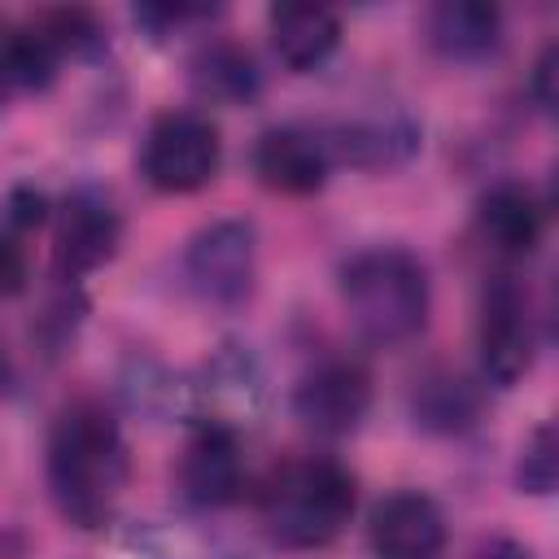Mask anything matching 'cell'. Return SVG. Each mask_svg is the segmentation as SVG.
Returning <instances> with one entry per match:
<instances>
[{
	"mask_svg": "<svg viewBox=\"0 0 559 559\" xmlns=\"http://www.w3.org/2000/svg\"><path fill=\"white\" fill-rule=\"evenodd\" d=\"M480 376L493 389H511L528 376L537 354V319L524 280L493 275L480 293V323H476Z\"/></svg>",
	"mask_w": 559,
	"mask_h": 559,
	"instance_id": "cell-6",
	"label": "cell"
},
{
	"mask_svg": "<svg viewBox=\"0 0 559 559\" xmlns=\"http://www.w3.org/2000/svg\"><path fill=\"white\" fill-rule=\"evenodd\" d=\"M201 17H210V9H192V4H144V9H135V22L148 26L157 39L188 26V22H201Z\"/></svg>",
	"mask_w": 559,
	"mask_h": 559,
	"instance_id": "cell-22",
	"label": "cell"
},
{
	"mask_svg": "<svg viewBox=\"0 0 559 559\" xmlns=\"http://www.w3.org/2000/svg\"><path fill=\"white\" fill-rule=\"evenodd\" d=\"M411 415L428 432H463L480 415V393L459 371H428L411 389Z\"/></svg>",
	"mask_w": 559,
	"mask_h": 559,
	"instance_id": "cell-17",
	"label": "cell"
},
{
	"mask_svg": "<svg viewBox=\"0 0 559 559\" xmlns=\"http://www.w3.org/2000/svg\"><path fill=\"white\" fill-rule=\"evenodd\" d=\"M476 231L502 258H528L542 245L546 210L528 183L502 179L476 201Z\"/></svg>",
	"mask_w": 559,
	"mask_h": 559,
	"instance_id": "cell-12",
	"label": "cell"
},
{
	"mask_svg": "<svg viewBox=\"0 0 559 559\" xmlns=\"http://www.w3.org/2000/svg\"><path fill=\"white\" fill-rule=\"evenodd\" d=\"M515 485H520V493H533V498L555 493V485H559V437H555V424H537L528 432V441L520 445Z\"/></svg>",
	"mask_w": 559,
	"mask_h": 559,
	"instance_id": "cell-20",
	"label": "cell"
},
{
	"mask_svg": "<svg viewBox=\"0 0 559 559\" xmlns=\"http://www.w3.org/2000/svg\"><path fill=\"white\" fill-rule=\"evenodd\" d=\"M188 74H192V87L214 105H249L262 92V70H258L253 52L240 48L236 39L201 44Z\"/></svg>",
	"mask_w": 559,
	"mask_h": 559,
	"instance_id": "cell-16",
	"label": "cell"
},
{
	"mask_svg": "<svg viewBox=\"0 0 559 559\" xmlns=\"http://www.w3.org/2000/svg\"><path fill=\"white\" fill-rule=\"evenodd\" d=\"M9 380V358H4V345H0V384Z\"/></svg>",
	"mask_w": 559,
	"mask_h": 559,
	"instance_id": "cell-28",
	"label": "cell"
},
{
	"mask_svg": "<svg viewBox=\"0 0 559 559\" xmlns=\"http://www.w3.org/2000/svg\"><path fill=\"white\" fill-rule=\"evenodd\" d=\"M341 301L362 341L393 349L424 332L428 323V271L402 245H376L341 266Z\"/></svg>",
	"mask_w": 559,
	"mask_h": 559,
	"instance_id": "cell-2",
	"label": "cell"
},
{
	"mask_svg": "<svg viewBox=\"0 0 559 559\" xmlns=\"http://www.w3.org/2000/svg\"><path fill=\"white\" fill-rule=\"evenodd\" d=\"M266 31L275 57L297 74L319 70L341 44V17L323 4H275L266 13Z\"/></svg>",
	"mask_w": 559,
	"mask_h": 559,
	"instance_id": "cell-13",
	"label": "cell"
},
{
	"mask_svg": "<svg viewBox=\"0 0 559 559\" xmlns=\"http://www.w3.org/2000/svg\"><path fill=\"white\" fill-rule=\"evenodd\" d=\"M555 74H559V48L546 44L542 57H537V66H533V83H528V92H533V100H537L542 114L555 109Z\"/></svg>",
	"mask_w": 559,
	"mask_h": 559,
	"instance_id": "cell-25",
	"label": "cell"
},
{
	"mask_svg": "<svg viewBox=\"0 0 559 559\" xmlns=\"http://www.w3.org/2000/svg\"><path fill=\"white\" fill-rule=\"evenodd\" d=\"M35 26L48 35V44L57 48V57H100L105 52V26L92 9L79 4H61V9H44L35 13Z\"/></svg>",
	"mask_w": 559,
	"mask_h": 559,
	"instance_id": "cell-19",
	"label": "cell"
},
{
	"mask_svg": "<svg viewBox=\"0 0 559 559\" xmlns=\"http://www.w3.org/2000/svg\"><path fill=\"white\" fill-rule=\"evenodd\" d=\"M188 288L214 310H240L258 280V231L245 218L205 223L183 249Z\"/></svg>",
	"mask_w": 559,
	"mask_h": 559,
	"instance_id": "cell-5",
	"label": "cell"
},
{
	"mask_svg": "<svg viewBox=\"0 0 559 559\" xmlns=\"http://www.w3.org/2000/svg\"><path fill=\"white\" fill-rule=\"evenodd\" d=\"M9 26H13V22L0 17V109L17 96V92H13V79H9Z\"/></svg>",
	"mask_w": 559,
	"mask_h": 559,
	"instance_id": "cell-27",
	"label": "cell"
},
{
	"mask_svg": "<svg viewBox=\"0 0 559 559\" xmlns=\"http://www.w3.org/2000/svg\"><path fill=\"white\" fill-rule=\"evenodd\" d=\"M332 166L349 162L362 170H380V166H397L415 153L419 144V127L402 114L393 118H354V122H336L332 131H323Z\"/></svg>",
	"mask_w": 559,
	"mask_h": 559,
	"instance_id": "cell-14",
	"label": "cell"
},
{
	"mask_svg": "<svg viewBox=\"0 0 559 559\" xmlns=\"http://www.w3.org/2000/svg\"><path fill=\"white\" fill-rule=\"evenodd\" d=\"M223 166V140L218 127L197 109H166L153 118L140 144V175L148 188L183 197L201 192Z\"/></svg>",
	"mask_w": 559,
	"mask_h": 559,
	"instance_id": "cell-4",
	"label": "cell"
},
{
	"mask_svg": "<svg viewBox=\"0 0 559 559\" xmlns=\"http://www.w3.org/2000/svg\"><path fill=\"white\" fill-rule=\"evenodd\" d=\"M83 310H87V301L79 297V288H61V293L52 297L48 314L39 319V336H44L48 354H57V349H66V345L74 341V332H79V323H83Z\"/></svg>",
	"mask_w": 559,
	"mask_h": 559,
	"instance_id": "cell-21",
	"label": "cell"
},
{
	"mask_svg": "<svg viewBox=\"0 0 559 559\" xmlns=\"http://www.w3.org/2000/svg\"><path fill=\"white\" fill-rule=\"evenodd\" d=\"M502 39V13L485 0H441L428 13V44L445 61H485Z\"/></svg>",
	"mask_w": 559,
	"mask_h": 559,
	"instance_id": "cell-15",
	"label": "cell"
},
{
	"mask_svg": "<svg viewBox=\"0 0 559 559\" xmlns=\"http://www.w3.org/2000/svg\"><path fill=\"white\" fill-rule=\"evenodd\" d=\"M367 542L376 559H441L445 515L419 489H397L376 502L367 520Z\"/></svg>",
	"mask_w": 559,
	"mask_h": 559,
	"instance_id": "cell-10",
	"label": "cell"
},
{
	"mask_svg": "<svg viewBox=\"0 0 559 559\" xmlns=\"http://www.w3.org/2000/svg\"><path fill=\"white\" fill-rule=\"evenodd\" d=\"M354 476L336 459H293L262 485V524L284 550H323L354 520Z\"/></svg>",
	"mask_w": 559,
	"mask_h": 559,
	"instance_id": "cell-3",
	"label": "cell"
},
{
	"mask_svg": "<svg viewBox=\"0 0 559 559\" xmlns=\"http://www.w3.org/2000/svg\"><path fill=\"white\" fill-rule=\"evenodd\" d=\"M26 288V249L13 240V231H0V297H13Z\"/></svg>",
	"mask_w": 559,
	"mask_h": 559,
	"instance_id": "cell-24",
	"label": "cell"
},
{
	"mask_svg": "<svg viewBox=\"0 0 559 559\" xmlns=\"http://www.w3.org/2000/svg\"><path fill=\"white\" fill-rule=\"evenodd\" d=\"M371 411V376L358 362H319L293 389V415L319 437H345Z\"/></svg>",
	"mask_w": 559,
	"mask_h": 559,
	"instance_id": "cell-8",
	"label": "cell"
},
{
	"mask_svg": "<svg viewBox=\"0 0 559 559\" xmlns=\"http://www.w3.org/2000/svg\"><path fill=\"white\" fill-rule=\"evenodd\" d=\"M61 70V57L57 48L48 44V35L26 22V26H9V79H13V92H44L52 87Z\"/></svg>",
	"mask_w": 559,
	"mask_h": 559,
	"instance_id": "cell-18",
	"label": "cell"
},
{
	"mask_svg": "<svg viewBox=\"0 0 559 559\" xmlns=\"http://www.w3.org/2000/svg\"><path fill=\"white\" fill-rule=\"evenodd\" d=\"M44 210H48L44 192L17 188V192H9V201H4V223H9L13 231H26V227H39V223H44Z\"/></svg>",
	"mask_w": 559,
	"mask_h": 559,
	"instance_id": "cell-23",
	"label": "cell"
},
{
	"mask_svg": "<svg viewBox=\"0 0 559 559\" xmlns=\"http://www.w3.org/2000/svg\"><path fill=\"white\" fill-rule=\"evenodd\" d=\"M122 245V214L100 188H74L52 227V262L66 280H79L105 266Z\"/></svg>",
	"mask_w": 559,
	"mask_h": 559,
	"instance_id": "cell-7",
	"label": "cell"
},
{
	"mask_svg": "<svg viewBox=\"0 0 559 559\" xmlns=\"http://www.w3.org/2000/svg\"><path fill=\"white\" fill-rule=\"evenodd\" d=\"M179 489L201 511H218L240 498L245 459H240V441L227 424H205L192 432V441L183 445V459H179Z\"/></svg>",
	"mask_w": 559,
	"mask_h": 559,
	"instance_id": "cell-11",
	"label": "cell"
},
{
	"mask_svg": "<svg viewBox=\"0 0 559 559\" xmlns=\"http://www.w3.org/2000/svg\"><path fill=\"white\" fill-rule=\"evenodd\" d=\"M127 441L100 402H70L48 432V489L57 511L79 528L114 520L127 489Z\"/></svg>",
	"mask_w": 559,
	"mask_h": 559,
	"instance_id": "cell-1",
	"label": "cell"
},
{
	"mask_svg": "<svg viewBox=\"0 0 559 559\" xmlns=\"http://www.w3.org/2000/svg\"><path fill=\"white\" fill-rule=\"evenodd\" d=\"M467 559H533V550L524 546V542H515V537H485Z\"/></svg>",
	"mask_w": 559,
	"mask_h": 559,
	"instance_id": "cell-26",
	"label": "cell"
},
{
	"mask_svg": "<svg viewBox=\"0 0 559 559\" xmlns=\"http://www.w3.org/2000/svg\"><path fill=\"white\" fill-rule=\"evenodd\" d=\"M332 170V153L323 131L301 127V122H284V127H266L253 144V175L262 188L280 192V197H310L328 183Z\"/></svg>",
	"mask_w": 559,
	"mask_h": 559,
	"instance_id": "cell-9",
	"label": "cell"
}]
</instances>
